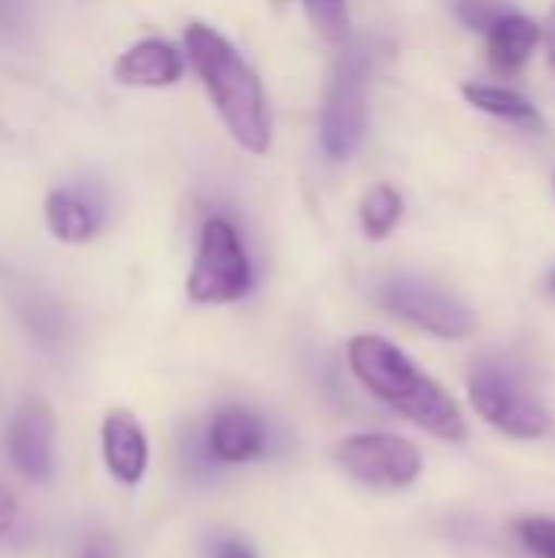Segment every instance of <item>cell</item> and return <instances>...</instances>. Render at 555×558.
<instances>
[{
	"label": "cell",
	"mask_w": 555,
	"mask_h": 558,
	"mask_svg": "<svg viewBox=\"0 0 555 558\" xmlns=\"http://www.w3.org/2000/svg\"><path fill=\"white\" fill-rule=\"evenodd\" d=\"M347 360L353 376L370 396L393 405L422 432L451 445L468 438V422L455 405V399L386 337L376 333L353 337L347 347Z\"/></svg>",
	"instance_id": "cell-1"
},
{
	"label": "cell",
	"mask_w": 555,
	"mask_h": 558,
	"mask_svg": "<svg viewBox=\"0 0 555 558\" xmlns=\"http://www.w3.org/2000/svg\"><path fill=\"white\" fill-rule=\"evenodd\" d=\"M186 56L209 92L222 124L249 154H265L272 147V121L262 82L249 69V62L232 49L226 36H219L206 23H190L183 29Z\"/></svg>",
	"instance_id": "cell-2"
},
{
	"label": "cell",
	"mask_w": 555,
	"mask_h": 558,
	"mask_svg": "<svg viewBox=\"0 0 555 558\" xmlns=\"http://www.w3.org/2000/svg\"><path fill=\"white\" fill-rule=\"evenodd\" d=\"M468 396L474 412L507 438L536 441L550 432V415L536 396V386L517 360H478L468 373Z\"/></svg>",
	"instance_id": "cell-3"
},
{
	"label": "cell",
	"mask_w": 555,
	"mask_h": 558,
	"mask_svg": "<svg viewBox=\"0 0 555 558\" xmlns=\"http://www.w3.org/2000/svg\"><path fill=\"white\" fill-rule=\"evenodd\" d=\"M252 262L236 232V226L222 216L203 222L200 248L193 258V271L186 278V294L196 304H232L252 291Z\"/></svg>",
	"instance_id": "cell-4"
},
{
	"label": "cell",
	"mask_w": 555,
	"mask_h": 558,
	"mask_svg": "<svg viewBox=\"0 0 555 558\" xmlns=\"http://www.w3.org/2000/svg\"><path fill=\"white\" fill-rule=\"evenodd\" d=\"M366 85L370 56L363 46L350 43L337 59L321 114V141L334 160H350L366 137Z\"/></svg>",
	"instance_id": "cell-5"
},
{
	"label": "cell",
	"mask_w": 555,
	"mask_h": 558,
	"mask_svg": "<svg viewBox=\"0 0 555 558\" xmlns=\"http://www.w3.org/2000/svg\"><path fill=\"white\" fill-rule=\"evenodd\" d=\"M379 304L396 314L399 320L429 330L442 340H461L474 333V311L458 301L455 294L442 291L432 281H422L415 275H393L376 291Z\"/></svg>",
	"instance_id": "cell-6"
},
{
	"label": "cell",
	"mask_w": 555,
	"mask_h": 558,
	"mask_svg": "<svg viewBox=\"0 0 555 558\" xmlns=\"http://www.w3.org/2000/svg\"><path fill=\"white\" fill-rule=\"evenodd\" d=\"M337 464L357 484H366L376 490H402L419 481L422 451L402 435L363 432L337 445Z\"/></svg>",
	"instance_id": "cell-7"
},
{
	"label": "cell",
	"mask_w": 555,
	"mask_h": 558,
	"mask_svg": "<svg viewBox=\"0 0 555 558\" xmlns=\"http://www.w3.org/2000/svg\"><path fill=\"white\" fill-rule=\"evenodd\" d=\"M7 458L13 471L43 484L56 471V415L46 399H26L7 425Z\"/></svg>",
	"instance_id": "cell-8"
},
{
	"label": "cell",
	"mask_w": 555,
	"mask_h": 558,
	"mask_svg": "<svg viewBox=\"0 0 555 558\" xmlns=\"http://www.w3.org/2000/svg\"><path fill=\"white\" fill-rule=\"evenodd\" d=\"M272 445V432L268 422L245 409V405H226L213 415L203 448L206 458L216 464H252L262 461L268 454Z\"/></svg>",
	"instance_id": "cell-9"
},
{
	"label": "cell",
	"mask_w": 555,
	"mask_h": 558,
	"mask_svg": "<svg viewBox=\"0 0 555 558\" xmlns=\"http://www.w3.org/2000/svg\"><path fill=\"white\" fill-rule=\"evenodd\" d=\"M101 454H105L108 474L118 484L134 487V484L144 481L150 448H147V435H144L141 422L131 412L111 409L105 415V422H101Z\"/></svg>",
	"instance_id": "cell-10"
},
{
	"label": "cell",
	"mask_w": 555,
	"mask_h": 558,
	"mask_svg": "<svg viewBox=\"0 0 555 558\" xmlns=\"http://www.w3.org/2000/svg\"><path fill=\"white\" fill-rule=\"evenodd\" d=\"M114 82L131 85V88H167L180 82L183 75V59L167 39H141L131 49H124L111 69Z\"/></svg>",
	"instance_id": "cell-11"
},
{
	"label": "cell",
	"mask_w": 555,
	"mask_h": 558,
	"mask_svg": "<svg viewBox=\"0 0 555 558\" xmlns=\"http://www.w3.org/2000/svg\"><path fill=\"white\" fill-rule=\"evenodd\" d=\"M43 216L46 229L65 245L88 242L101 226V209L92 203L88 193L79 190H52L43 203Z\"/></svg>",
	"instance_id": "cell-12"
},
{
	"label": "cell",
	"mask_w": 555,
	"mask_h": 558,
	"mask_svg": "<svg viewBox=\"0 0 555 558\" xmlns=\"http://www.w3.org/2000/svg\"><path fill=\"white\" fill-rule=\"evenodd\" d=\"M543 39V29L533 23V20H527V16H520L517 10L514 13H507L491 33H487V52H491V69L497 72V75H520V69L530 62V56H533V49H536V43Z\"/></svg>",
	"instance_id": "cell-13"
},
{
	"label": "cell",
	"mask_w": 555,
	"mask_h": 558,
	"mask_svg": "<svg viewBox=\"0 0 555 558\" xmlns=\"http://www.w3.org/2000/svg\"><path fill=\"white\" fill-rule=\"evenodd\" d=\"M461 95L478 108V111H487L500 121H510L517 128H527V131H543V118L536 111V105L514 92V88H504V85H487V82H464L461 85Z\"/></svg>",
	"instance_id": "cell-14"
},
{
	"label": "cell",
	"mask_w": 555,
	"mask_h": 558,
	"mask_svg": "<svg viewBox=\"0 0 555 558\" xmlns=\"http://www.w3.org/2000/svg\"><path fill=\"white\" fill-rule=\"evenodd\" d=\"M402 209H406V203H402V196H399L389 183L373 186V190L363 196V203H360L363 232H366L370 239H386V235L399 226Z\"/></svg>",
	"instance_id": "cell-15"
},
{
	"label": "cell",
	"mask_w": 555,
	"mask_h": 558,
	"mask_svg": "<svg viewBox=\"0 0 555 558\" xmlns=\"http://www.w3.org/2000/svg\"><path fill=\"white\" fill-rule=\"evenodd\" d=\"M311 23L330 39V43H347L350 36V20H347V0H304Z\"/></svg>",
	"instance_id": "cell-16"
},
{
	"label": "cell",
	"mask_w": 555,
	"mask_h": 558,
	"mask_svg": "<svg viewBox=\"0 0 555 558\" xmlns=\"http://www.w3.org/2000/svg\"><path fill=\"white\" fill-rule=\"evenodd\" d=\"M455 13L464 26L471 29H481V33H491L510 10L507 0H455Z\"/></svg>",
	"instance_id": "cell-17"
},
{
	"label": "cell",
	"mask_w": 555,
	"mask_h": 558,
	"mask_svg": "<svg viewBox=\"0 0 555 558\" xmlns=\"http://www.w3.org/2000/svg\"><path fill=\"white\" fill-rule=\"evenodd\" d=\"M517 536L520 543L533 553L536 558H555V520L546 517H527L517 520Z\"/></svg>",
	"instance_id": "cell-18"
},
{
	"label": "cell",
	"mask_w": 555,
	"mask_h": 558,
	"mask_svg": "<svg viewBox=\"0 0 555 558\" xmlns=\"http://www.w3.org/2000/svg\"><path fill=\"white\" fill-rule=\"evenodd\" d=\"M13 523H16V500H13V494L0 484V543L10 536Z\"/></svg>",
	"instance_id": "cell-19"
},
{
	"label": "cell",
	"mask_w": 555,
	"mask_h": 558,
	"mask_svg": "<svg viewBox=\"0 0 555 558\" xmlns=\"http://www.w3.org/2000/svg\"><path fill=\"white\" fill-rule=\"evenodd\" d=\"M213 558H255V553L242 539H219Z\"/></svg>",
	"instance_id": "cell-20"
},
{
	"label": "cell",
	"mask_w": 555,
	"mask_h": 558,
	"mask_svg": "<svg viewBox=\"0 0 555 558\" xmlns=\"http://www.w3.org/2000/svg\"><path fill=\"white\" fill-rule=\"evenodd\" d=\"M546 52H550V65L555 69V10L550 13V23H546Z\"/></svg>",
	"instance_id": "cell-21"
},
{
	"label": "cell",
	"mask_w": 555,
	"mask_h": 558,
	"mask_svg": "<svg viewBox=\"0 0 555 558\" xmlns=\"http://www.w3.org/2000/svg\"><path fill=\"white\" fill-rule=\"evenodd\" d=\"M85 558H111V553H108L105 546H92V549H88V556H85Z\"/></svg>",
	"instance_id": "cell-22"
},
{
	"label": "cell",
	"mask_w": 555,
	"mask_h": 558,
	"mask_svg": "<svg viewBox=\"0 0 555 558\" xmlns=\"http://www.w3.org/2000/svg\"><path fill=\"white\" fill-rule=\"evenodd\" d=\"M553 288H555V275H553Z\"/></svg>",
	"instance_id": "cell-23"
}]
</instances>
